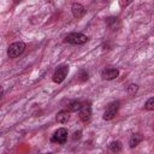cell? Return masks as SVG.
Returning <instances> with one entry per match:
<instances>
[{"instance_id": "6da1fadb", "label": "cell", "mask_w": 154, "mask_h": 154, "mask_svg": "<svg viewBox=\"0 0 154 154\" xmlns=\"http://www.w3.org/2000/svg\"><path fill=\"white\" fill-rule=\"evenodd\" d=\"M25 48H26V45L24 42H22V41L13 42L7 48V55H8V58H17L25 51Z\"/></svg>"}, {"instance_id": "7a4b0ae2", "label": "cell", "mask_w": 154, "mask_h": 154, "mask_svg": "<svg viewBox=\"0 0 154 154\" xmlns=\"http://www.w3.org/2000/svg\"><path fill=\"white\" fill-rule=\"evenodd\" d=\"M64 41L71 45H84L88 41V36L82 32H70L65 36Z\"/></svg>"}, {"instance_id": "3957f363", "label": "cell", "mask_w": 154, "mask_h": 154, "mask_svg": "<svg viewBox=\"0 0 154 154\" xmlns=\"http://www.w3.org/2000/svg\"><path fill=\"white\" fill-rule=\"evenodd\" d=\"M67 73H69V66L67 65H60V66H58V69H55V71L52 76V79L54 83L59 84L66 78Z\"/></svg>"}, {"instance_id": "277c9868", "label": "cell", "mask_w": 154, "mask_h": 154, "mask_svg": "<svg viewBox=\"0 0 154 154\" xmlns=\"http://www.w3.org/2000/svg\"><path fill=\"white\" fill-rule=\"evenodd\" d=\"M118 109H119V102L118 101H113V102L108 103V106L106 107V109L103 112V116H102L103 120H111V119H113L116 117Z\"/></svg>"}, {"instance_id": "5b68a950", "label": "cell", "mask_w": 154, "mask_h": 154, "mask_svg": "<svg viewBox=\"0 0 154 154\" xmlns=\"http://www.w3.org/2000/svg\"><path fill=\"white\" fill-rule=\"evenodd\" d=\"M79 118L82 122H89V119L91 118V103L89 101L82 103L79 109Z\"/></svg>"}, {"instance_id": "8992f818", "label": "cell", "mask_w": 154, "mask_h": 154, "mask_svg": "<svg viewBox=\"0 0 154 154\" xmlns=\"http://www.w3.org/2000/svg\"><path fill=\"white\" fill-rule=\"evenodd\" d=\"M67 140V130L65 128H60L58 129L53 136H52V142H55V143H59V144H64Z\"/></svg>"}, {"instance_id": "52a82bcc", "label": "cell", "mask_w": 154, "mask_h": 154, "mask_svg": "<svg viewBox=\"0 0 154 154\" xmlns=\"http://www.w3.org/2000/svg\"><path fill=\"white\" fill-rule=\"evenodd\" d=\"M119 76V70L114 67H106L101 71V77L106 81H113Z\"/></svg>"}, {"instance_id": "ba28073f", "label": "cell", "mask_w": 154, "mask_h": 154, "mask_svg": "<svg viewBox=\"0 0 154 154\" xmlns=\"http://www.w3.org/2000/svg\"><path fill=\"white\" fill-rule=\"evenodd\" d=\"M71 12H72L75 18H82L84 16V13H85V8H84V6L82 4L73 2L71 5Z\"/></svg>"}, {"instance_id": "9c48e42d", "label": "cell", "mask_w": 154, "mask_h": 154, "mask_svg": "<svg viewBox=\"0 0 154 154\" xmlns=\"http://www.w3.org/2000/svg\"><path fill=\"white\" fill-rule=\"evenodd\" d=\"M55 119H57L58 123H60V124H65V123H67L69 119H70V112H69V111H65V109L59 111V112L57 113Z\"/></svg>"}, {"instance_id": "30bf717a", "label": "cell", "mask_w": 154, "mask_h": 154, "mask_svg": "<svg viewBox=\"0 0 154 154\" xmlns=\"http://www.w3.org/2000/svg\"><path fill=\"white\" fill-rule=\"evenodd\" d=\"M142 141H143L142 134H140V132L132 134L131 137H130V140H129V146H130V148H135V147H136L137 144H140Z\"/></svg>"}, {"instance_id": "8fae6325", "label": "cell", "mask_w": 154, "mask_h": 154, "mask_svg": "<svg viewBox=\"0 0 154 154\" xmlns=\"http://www.w3.org/2000/svg\"><path fill=\"white\" fill-rule=\"evenodd\" d=\"M108 150H109L111 153H113V154L120 153V152L123 150V144H122V142H120V141H113V142H111V144L108 146Z\"/></svg>"}, {"instance_id": "7c38bea8", "label": "cell", "mask_w": 154, "mask_h": 154, "mask_svg": "<svg viewBox=\"0 0 154 154\" xmlns=\"http://www.w3.org/2000/svg\"><path fill=\"white\" fill-rule=\"evenodd\" d=\"M81 106H82V102H81V101H77V100L71 101V102L67 105V111H69V112H77V111L81 109Z\"/></svg>"}, {"instance_id": "4fadbf2b", "label": "cell", "mask_w": 154, "mask_h": 154, "mask_svg": "<svg viewBox=\"0 0 154 154\" xmlns=\"http://www.w3.org/2000/svg\"><path fill=\"white\" fill-rule=\"evenodd\" d=\"M137 90H138V85L135 84V83H131V84L128 87V94H129L130 96H134V95L137 93Z\"/></svg>"}, {"instance_id": "5bb4252c", "label": "cell", "mask_w": 154, "mask_h": 154, "mask_svg": "<svg viewBox=\"0 0 154 154\" xmlns=\"http://www.w3.org/2000/svg\"><path fill=\"white\" fill-rule=\"evenodd\" d=\"M78 81L79 82H85L88 81V72L85 70H81L78 73Z\"/></svg>"}, {"instance_id": "9a60e30c", "label": "cell", "mask_w": 154, "mask_h": 154, "mask_svg": "<svg viewBox=\"0 0 154 154\" xmlns=\"http://www.w3.org/2000/svg\"><path fill=\"white\" fill-rule=\"evenodd\" d=\"M144 108L148 109V111H153L154 109V97H150L147 100L146 105H144Z\"/></svg>"}, {"instance_id": "2e32d148", "label": "cell", "mask_w": 154, "mask_h": 154, "mask_svg": "<svg viewBox=\"0 0 154 154\" xmlns=\"http://www.w3.org/2000/svg\"><path fill=\"white\" fill-rule=\"evenodd\" d=\"M81 136H82V131H81V130L75 131V134H73V136H72V140H73V141L79 140V138H81Z\"/></svg>"}, {"instance_id": "e0dca14e", "label": "cell", "mask_w": 154, "mask_h": 154, "mask_svg": "<svg viewBox=\"0 0 154 154\" xmlns=\"http://www.w3.org/2000/svg\"><path fill=\"white\" fill-rule=\"evenodd\" d=\"M2 95H4V88H2V85H0V99Z\"/></svg>"}, {"instance_id": "ac0fdd59", "label": "cell", "mask_w": 154, "mask_h": 154, "mask_svg": "<svg viewBox=\"0 0 154 154\" xmlns=\"http://www.w3.org/2000/svg\"><path fill=\"white\" fill-rule=\"evenodd\" d=\"M46 154H53V153H46Z\"/></svg>"}]
</instances>
